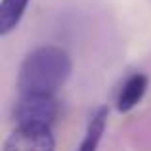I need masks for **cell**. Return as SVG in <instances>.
<instances>
[{
  "instance_id": "cell-1",
  "label": "cell",
  "mask_w": 151,
  "mask_h": 151,
  "mask_svg": "<svg viewBox=\"0 0 151 151\" xmlns=\"http://www.w3.org/2000/svg\"><path fill=\"white\" fill-rule=\"evenodd\" d=\"M71 71H73V63L63 48L50 44L35 48L31 54H27L19 67V96H27V94L55 96V92L71 77Z\"/></svg>"
},
{
  "instance_id": "cell-2",
  "label": "cell",
  "mask_w": 151,
  "mask_h": 151,
  "mask_svg": "<svg viewBox=\"0 0 151 151\" xmlns=\"http://www.w3.org/2000/svg\"><path fill=\"white\" fill-rule=\"evenodd\" d=\"M59 115V101L55 96L27 94L19 96L12 109V122L15 128L50 130Z\"/></svg>"
},
{
  "instance_id": "cell-3",
  "label": "cell",
  "mask_w": 151,
  "mask_h": 151,
  "mask_svg": "<svg viewBox=\"0 0 151 151\" xmlns=\"http://www.w3.org/2000/svg\"><path fill=\"white\" fill-rule=\"evenodd\" d=\"M2 151H55V140L50 130L14 128L4 140Z\"/></svg>"
},
{
  "instance_id": "cell-4",
  "label": "cell",
  "mask_w": 151,
  "mask_h": 151,
  "mask_svg": "<svg viewBox=\"0 0 151 151\" xmlns=\"http://www.w3.org/2000/svg\"><path fill=\"white\" fill-rule=\"evenodd\" d=\"M149 81L144 73H132L122 81L121 88L117 92V111L119 113H128L134 107L144 100L145 92H147Z\"/></svg>"
},
{
  "instance_id": "cell-5",
  "label": "cell",
  "mask_w": 151,
  "mask_h": 151,
  "mask_svg": "<svg viewBox=\"0 0 151 151\" xmlns=\"http://www.w3.org/2000/svg\"><path fill=\"white\" fill-rule=\"evenodd\" d=\"M107 117H109L107 107H98L90 115L88 126H86V134L82 138L81 145L77 147V151H98V145H100L103 132H105V126H107Z\"/></svg>"
},
{
  "instance_id": "cell-6",
  "label": "cell",
  "mask_w": 151,
  "mask_h": 151,
  "mask_svg": "<svg viewBox=\"0 0 151 151\" xmlns=\"http://www.w3.org/2000/svg\"><path fill=\"white\" fill-rule=\"evenodd\" d=\"M31 0H2L0 2V35L6 37L19 25Z\"/></svg>"
}]
</instances>
